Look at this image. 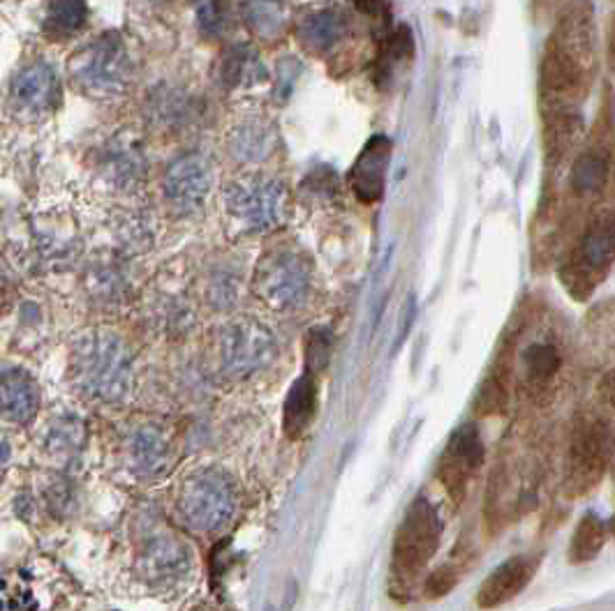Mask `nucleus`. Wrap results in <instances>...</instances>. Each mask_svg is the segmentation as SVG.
<instances>
[{
  "instance_id": "nucleus-26",
  "label": "nucleus",
  "mask_w": 615,
  "mask_h": 611,
  "mask_svg": "<svg viewBox=\"0 0 615 611\" xmlns=\"http://www.w3.org/2000/svg\"><path fill=\"white\" fill-rule=\"evenodd\" d=\"M571 190L581 196L600 194L608 183V160L600 150H585L577 157L569 176Z\"/></svg>"
},
{
  "instance_id": "nucleus-28",
  "label": "nucleus",
  "mask_w": 615,
  "mask_h": 611,
  "mask_svg": "<svg viewBox=\"0 0 615 611\" xmlns=\"http://www.w3.org/2000/svg\"><path fill=\"white\" fill-rule=\"evenodd\" d=\"M525 378L533 391H541L551 383L560 367V355L554 344H533L523 355Z\"/></svg>"
},
{
  "instance_id": "nucleus-21",
  "label": "nucleus",
  "mask_w": 615,
  "mask_h": 611,
  "mask_svg": "<svg viewBox=\"0 0 615 611\" xmlns=\"http://www.w3.org/2000/svg\"><path fill=\"white\" fill-rule=\"evenodd\" d=\"M144 573L153 579H167V577H181L188 565L190 554L186 545H181L176 538H153L146 545L144 554Z\"/></svg>"
},
{
  "instance_id": "nucleus-35",
  "label": "nucleus",
  "mask_w": 615,
  "mask_h": 611,
  "mask_svg": "<svg viewBox=\"0 0 615 611\" xmlns=\"http://www.w3.org/2000/svg\"><path fill=\"white\" fill-rule=\"evenodd\" d=\"M608 399H611V406L615 411V372L608 376Z\"/></svg>"
},
{
  "instance_id": "nucleus-9",
  "label": "nucleus",
  "mask_w": 615,
  "mask_h": 611,
  "mask_svg": "<svg viewBox=\"0 0 615 611\" xmlns=\"http://www.w3.org/2000/svg\"><path fill=\"white\" fill-rule=\"evenodd\" d=\"M213 188V171L202 152H186L165 171V196L179 213L200 211Z\"/></svg>"
},
{
  "instance_id": "nucleus-3",
  "label": "nucleus",
  "mask_w": 615,
  "mask_h": 611,
  "mask_svg": "<svg viewBox=\"0 0 615 611\" xmlns=\"http://www.w3.org/2000/svg\"><path fill=\"white\" fill-rule=\"evenodd\" d=\"M615 434L602 416H583L571 432L564 460V494L579 499L595 489L613 460Z\"/></svg>"
},
{
  "instance_id": "nucleus-5",
  "label": "nucleus",
  "mask_w": 615,
  "mask_h": 611,
  "mask_svg": "<svg viewBox=\"0 0 615 611\" xmlns=\"http://www.w3.org/2000/svg\"><path fill=\"white\" fill-rule=\"evenodd\" d=\"M179 508L192 531L217 533L236 517L238 489L225 471H197L181 487Z\"/></svg>"
},
{
  "instance_id": "nucleus-36",
  "label": "nucleus",
  "mask_w": 615,
  "mask_h": 611,
  "mask_svg": "<svg viewBox=\"0 0 615 611\" xmlns=\"http://www.w3.org/2000/svg\"><path fill=\"white\" fill-rule=\"evenodd\" d=\"M613 533H615V522H613Z\"/></svg>"
},
{
  "instance_id": "nucleus-13",
  "label": "nucleus",
  "mask_w": 615,
  "mask_h": 611,
  "mask_svg": "<svg viewBox=\"0 0 615 611\" xmlns=\"http://www.w3.org/2000/svg\"><path fill=\"white\" fill-rule=\"evenodd\" d=\"M98 167L112 188L123 192L137 190L146 176V155L139 139L132 134H116L100 150Z\"/></svg>"
},
{
  "instance_id": "nucleus-10",
  "label": "nucleus",
  "mask_w": 615,
  "mask_h": 611,
  "mask_svg": "<svg viewBox=\"0 0 615 611\" xmlns=\"http://www.w3.org/2000/svg\"><path fill=\"white\" fill-rule=\"evenodd\" d=\"M615 261V215H602L592 222L579 247V263L574 275L567 284L574 291V296H585V291L597 284V275L606 273L608 265Z\"/></svg>"
},
{
  "instance_id": "nucleus-23",
  "label": "nucleus",
  "mask_w": 615,
  "mask_h": 611,
  "mask_svg": "<svg viewBox=\"0 0 615 611\" xmlns=\"http://www.w3.org/2000/svg\"><path fill=\"white\" fill-rule=\"evenodd\" d=\"M148 111H150L153 121H156L160 127L179 129V127H183L192 121L197 104L186 93V90L163 86V88L153 90L150 102H148Z\"/></svg>"
},
{
  "instance_id": "nucleus-20",
  "label": "nucleus",
  "mask_w": 615,
  "mask_h": 611,
  "mask_svg": "<svg viewBox=\"0 0 615 611\" xmlns=\"http://www.w3.org/2000/svg\"><path fill=\"white\" fill-rule=\"evenodd\" d=\"M130 468L142 478H156L169 462V448L167 441L156 429H139V432L130 439L127 448Z\"/></svg>"
},
{
  "instance_id": "nucleus-4",
  "label": "nucleus",
  "mask_w": 615,
  "mask_h": 611,
  "mask_svg": "<svg viewBox=\"0 0 615 611\" xmlns=\"http://www.w3.org/2000/svg\"><path fill=\"white\" fill-rule=\"evenodd\" d=\"M70 75L86 95L121 98L132 79V58L119 33H102L70 60Z\"/></svg>"
},
{
  "instance_id": "nucleus-25",
  "label": "nucleus",
  "mask_w": 615,
  "mask_h": 611,
  "mask_svg": "<svg viewBox=\"0 0 615 611\" xmlns=\"http://www.w3.org/2000/svg\"><path fill=\"white\" fill-rule=\"evenodd\" d=\"M244 19L255 35L264 39H276L288 31L290 10L282 0H246Z\"/></svg>"
},
{
  "instance_id": "nucleus-12",
  "label": "nucleus",
  "mask_w": 615,
  "mask_h": 611,
  "mask_svg": "<svg viewBox=\"0 0 615 611\" xmlns=\"http://www.w3.org/2000/svg\"><path fill=\"white\" fill-rule=\"evenodd\" d=\"M10 98L14 109L24 116H47L60 102V79L56 67L47 60H33L21 67L12 81Z\"/></svg>"
},
{
  "instance_id": "nucleus-29",
  "label": "nucleus",
  "mask_w": 615,
  "mask_h": 611,
  "mask_svg": "<svg viewBox=\"0 0 615 611\" xmlns=\"http://www.w3.org/2000/svg\"><path fill=\"white\" fill-rule=\"evenodd\" d=\"M606 542V529L597 514H588L581 519V524L571 538L569 556L574 563H588L595 558Z\"/></svg>"
},
{
  "instance_id": "nucleus-7",
  "label": "nucleus",
  "mask_w": 615,
  "mask_h": 611,
  "mask_svg": "<svg viewBox=\"0 0 615 611\" xmlns=\"http://www.w3.org/2000/svg\"><path fill=\"white\" fill-rule=\"evenodd\" d=\"M311 280L313 270L301 254L292 250H273L259 259L253 286L264 305L288 312L305 301Z\"/></svg>"
},
{
  "instance_id": "nucleus-17",
  "label": "nucleus",
  "mask_w": 615,
  "mask_h": 611,
  "mask_svg": "<svg viewBox=\"0 0 615 611\" xmlns=\"http://www.w3.org/2000/svg\"><path fill=\"white\" fill-rule=\"evenodd\" d=\"M299 39L308 52L326 54L336 49L347 35V21L338 10H317L299 21Z\"/></svg>"
},
{
  "instance_id": "nucleus-30",
  "label": "nucleus",
  "mask_w": 615,
  "mask_h": 611,
  "mask_svg": "<svg viewBox=\"0 0 615 611\" xmlns=\"http://www.w3.org/2000/svg\"><path fill=\"white\" fill-rule=\"evenodd\" d=\"M328 355H332V335H328L326 328H313L308 332V342H305L308 367L313 372L324 370Z\"/></svg>"
},
{
  "instance_id": "nucleus-16",
  "label": "nucleus",
  "mask_w": 615,
  "mask_h": 611,
  "mask_svg": "<svg viewBox=\"0 0 615 611\" xmlns=\"http://www.w3.org/2000/svg\"><path fill=\"white\" fill-rule=\"evenodd\" d=\"M533 575H535V561L525 556H514L510 561H504L487 577V581L481 584L477 593V604L481 609H493L514 600L523 588L530 584Z\"/></svg>"
},
{
  "instance_id": "nucleus-31",
  "label": "nucleus",
  "mask_w": 615,
  "mask_h": 611,
  "mask_svg": "<svg viewBox=\"0 0 615 611\" xmlns=\"http://www.w3.org/2000/svg\"><path fill=\"white\" fill-rule=\"evenodd\" d=\"M194 16L204 35L213 37L223 31V12H220L215 0H194Z\"/></svg>"
},
{
  "instance_id": "nucleus-24",
  "label": "nucleus",
  "mask_w": 615,
  "mask_h": 611,
  "mask_svg": "<svg viewBox=\"0 0 615 611\" xmlns=\"http://www.w3.org/2000/svg\"><path fill=\"white\" fill-rule=\"evenodd\" d=\"M315 381L311 374L301 376L294 386L290 388L288 401H284V432L288 437L297 439L301 437L308 425H311L313 416H315Z\"/></svg>"
},
{
  "instance_id": "nucleus-22",
  "label": "nucleus",
  "mask_w": 615,
  "mask_h": 611,
  "mask_svg": "<svg viewBox=\"0 0 615 611\" xmlns=\"http://www.w3.org/2000/svg\"><path fill=\"white\" fill-rule=\"evenodd\" d=\"M40 250L49 259H68L77 250V229L68 215L49 213L35 222Z\"/></svg>"
},
{
  "instance_id": "nucleus-8",
  "label": "nucleus",
  "mask_w": 615,
  "mask_h": 611,
  "mask_svg": "<svg viewBox=\"0 0 615 611\" xmlns=\"http://www.w3.org/2000/svg\"><path fill=\"white\" fill-rule=\"evenodd\" d=\"M276 353L273 332L250 316L230 324L223 332V367L230 376H253L271 365Z\"/></svg>"
},
{
  "instance_id": "nucleus-18",
  "label": "nucleus",
  "mask_w": 615,
  "mask_h": 611,
  "mask_svg": "<svg viewBox=\"0 0 615 611\" xmlns=\"http://www.w3.org/2000/svg\"><path fill=\"white\" fill-rule=\"evenodd\" d=\"M40 406L37 383L24 370H5L3 374V411L5 418L26 425L35 418Z\"/></svg>"
},
{
  "instance_id": "nucleus-2",
  "label": "nucleus",
  "mask_w": 615,
  "mask_h": 611,
  "mask_svg": "<svg viewBox=\"0 0 615 611\" xmlns=\"http://www.w3.org/2000/svg\"><path fill=\"white\" fill-rule=\"evenodd\" d=\"M223 206L238 234H267L288 217V192L276 178L241 176L225 188Z\"/></svg>"
},
{
  "instance_id": "nucleus-1",
  "label": "nucleus",
  "mask_w": 615,
  "mask_h": 611,
  "mask_svg": "<svg viewBox=\"0 0 615 611\" xmlns=\"http://www.w3.org/2000/svg\"><path fill=\"white\" fill-rule=\"evenodd\" d=\"M72 367L81 386L104 401H119L130 391L132 355L114 332L83 335L75 344Z\"/></svg>"
},
{
  "instance_id": "nucleus-32",
  "label": "nucleus",
  "mask_w": 615,
  "mask_h": 611,
  "mask_svg": "<svg viewBox=\"0 0 615 611\" xmlns=\"http://www.w3.org/2000/svg\"><path fill=\"white\" fill-rule=\"evenodd\" d=\"M454 584H456V575L451 573V570H437V573H433L431 577H428V581H426V593L431 596V598H439V596H447L451 588H454Z\"/></svg>"
},
{
  "instance_id": "nucleus-15",
  "label": "nucleus",
  "mask_w": 615,
  "mask_h": 611,
  "mask_svg": "<svg viewBox=\"0 0 615 611\" xmlns=\"http://www.w3.org/2000/svg\"><path fill=\"white\" fill-rule=\"evenodd\" d=\"M389 160H391V142L382 137V134H376V137L364 146L355 167L349 169L347 176L349 188L359 201L372 203L384 194Z\"/></svg>"
},
{
  "instance_id": "nucleus-6",
  "label": "nucleus",
  "mask_w": 615,
  "mask_h": 611,
  "mask_svg": "<svg viewBox=\"0 0 615 611\" xmlns=\"http://www.w3.org/2000/svg\"><path fill=\"white\" fill-rule=\"evenodd\" d=\"M439 535H443V522H439L437 510L420 496L407 508L403 522L393 540L391 570L393 577L401 581H410L420 575L433 554L437 552Z\"/></svg>"
},
{
  "instance_id": "nucleus-19",
  "label": "nucleus",
  "mask_w": 615,
  "mask_h": 611,
  "mask_svg": "<svg viewBox=\"0 0 615 611\" xmlns=\"http://www.w3.org/2000/svg\"><path fill=\"white\" fill-rule=\"evenodd\" d=\"M267 65L248 44H234L220 63V79L227 88H253L267 81Z\"/></svg>"
},
{
  "instance_id": "nucleus-27",
  "label": "nucleus",
  "mask_w": 615,
  "mask_h": 611,
  "mask_svg": "<svg viewBox=\"0 0 615 611\" xmlns=\"http://www.w3.org/2000/svg\"><path fill=\"white\" fill-rule=\"evenodd\" d=\"M88 21L86 0H52L44 14V31L52 37H70L83 31Z\"/></svg>"
},
{
  "instance_id": "nucleus-34",
  "label": "nucleus",
  "mask_w": 615,
  "mask_h": 611,
  "mask_svg": "<svg viewBox=\"0 0 615 611\" xmlns=\"http://www.w3.org/2000/svg\"><path fill=\"white\" fill-rule=\"evenodd\" d=\"M608 60L615 70V16L611 21V33H608Z\"/></svg>"
},
{
  "instance_id": "nucleus-14",
  "label": "nucleus",
  "mask_w": 615,
  "mask_h": 611,
  "mask_svg": "<svg viewBox=\"0 0 615 611\" xmlns=\"http://www.w3.org/2000/svg\"><path fill=\"white\" fill-rule=\"evenodd\" d=\"M227 150L236 162L244 165H261L276 152L278 134L276 125L259 113H248L234 121L227 129Z\"/></svg>"
},
{
  "instance_id": "nucleus-11",
  "label": "nucleus",
  "mask_w": 615,
  "mask_h": 611,
  "mask_svg": "<svg viewBox=\"0 0 615 611\" xmlns=\"http://www.w3.org/2000/svg\"><path fill=\"white\" fill-rule=\"evenodd\" d=\"M481 460H483V443L477 429L472 425L456 429L437 466V478L445 485L454 501L463 499L472 475L481 466Z\"/></svg>"
},
{
  "instance_id": "nucleus-33",
  "label": "nucleus",
  "mask_w": 615,
  "mask_h": 611,
  "mask_svg": "<svg viewBox=\"0 0 615 611\" xmlns=\"http://www.w3.org/2000/svg\"><path fill=\"white\" fill-rule=\"evenodd\" d=\"M355 3V8L361 12V14H368V16H384L389 12V5H387V0H351Z\"/></svg>"
}]
</instances>
